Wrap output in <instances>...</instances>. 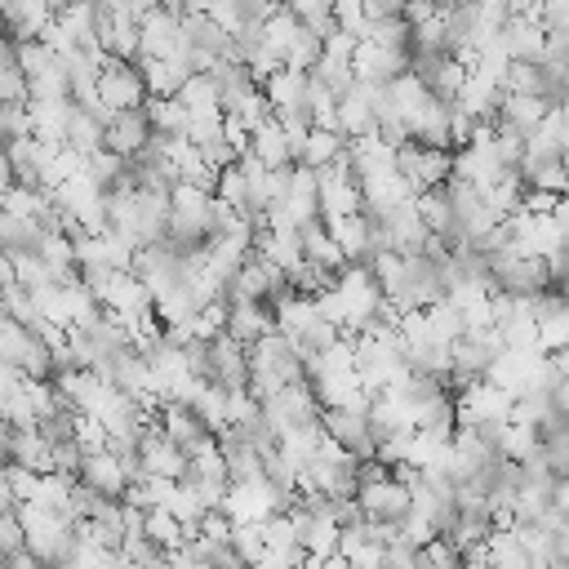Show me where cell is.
Returning <instances> with one entry per match:
<instances>
[{
	"mask_svg": "<svg viewBox=\"0 0 569 569\" xmlns=\"http://www.w3.org/2000/svg\"><path fill=\"white\" fill-rule=\"evenodd\" d=\"M493 449H498V458H507V462H525V458L538 449V427L502 422L498 436H493Z\"/></svg>",
	"mask_w": 569,
	"mask_h": 569,
	"instance_id": "35",
	"label": "cell"
},
{
	"mask_svg": "<svg viewBox=\"0 0 569 569\" xmlns=\"http://www.w3.org/2000/svg\"><path fill=\"white\" fill-rule=\"evenodd\" d=\"M0 569H44V560H36L27 547H18V551H9V556L0 560Z\"/></svg>",
	"mask_w": 569,
	"mask_h": 569,
	"instance_id": "46",
	"label": "cell"
},
{
	"mask_svg": "<svg viewBox=\"0 0 569 569\" xmlns=\"http://www.w3.org/2000/svg\"><path fill=\"white\" fill-rule=\"evenodd\" d=\"M0 213H4V187H0Z\"/></svg>",
	"mask_w": 569,
	"mask_h": 569,
	"instance_id": "54",
	"label": "cell"
},
{
	"mask_svg": "<svg viewBox=\"0 0 569 569\" xmlns=\"http://www.w3.org/2000/svg\"><path fill=\"white\" fill-rule=\"evenodd\" d=\"M18 525H22V547L36 556V560H62L71 556V525L58 516V511H44L36 502H18L13 507Z\"/></svg>",
	"mask_w": 569,
	"mask_h": 569,
	"instance_id": "2",
	"label": "cell"
},
{
	"mask_svg": "<svg viewBox=\"0 0 569 569\" xmlns=\"http://www.w3.org/2000/svg\"><path fill=\"white\" fill-rule=\"evenodd\" d=\"M173 98L187 107V116L222 111V93H218V84H213V76H209V71H191V76L178 84V93H173Z\"/></svg>",
	"mask_w": 569,
	"mask_h": 569,
	"instance_id": "30",
	"label": "cell"
},
{
	"mask_svg": "<svg viewBox=\"0 0 569 569\" xmlns=\"http://www.w3.org/2000/svg\"><path fill=\"white\" fill-rule=\"evenodd\" d=\"M400 71H409V49L356 40V49H351V76H356L360 84H387V80L400 76Z\"/></svg>",
	"mask_w": 569,
	"mask_h": 569,
	"instance_id": "13",
	"label": "cell"
},
{
	"mask_svg": "<svg viewBox=\"0 0 569 569\" xmlns=\"http://www.w3.org/2000/svg\"><path fill=\"white\" fill-rule=\"evenodd\" d=\"M409 142H422V147H449V102L431 98L422 107V116L409 124Z\"/></svg>",
	"mask_w": 569,
	"mask_h": 569,
	"instance_id": "32",
	"label": "cell"
},
{
	"mask_svg": "<svg viewBox=\"0 0 569 569\" xmlns=\"http://www.w3.org/2000/svg\"><path fill=\"white\" fill-rule=\"evenodd\" d=\"M249 156L262 160L267 169H289L293 164V147H289V133L276 116H262L253 129H249Z\"/></svg>",
	"mask_w": 569,
	"mask_h": 569,
	"instance_id": "20",
	"label": "cell"
},
{
	"mask_svg": "<svg viewBox=\"0 0 569 569\" xmlns=\"http://www.w3.org/2000/svg\"><path fill=\"white\" fill-rule=\"evenodd\" d=\"M378 89H382V84H360V80H351V84L338 93V102H333V129H338L342 138L373 133V124H378Z\"/></svg>",
	"mask_w": 569,
	"mask_h": 569,
	"instance_id": "9",
	"label": "cell"
},
{
	"mask_svg": "<svg viewBox=\"0 0 569 569\" xmlns=\"http://www.w3.org/2000/svg\"><path fill=\"white\" fill-rule=\"evenodd\" d=\"M298 240H302V258L307 262H316V267H325V271H338L347 258H342V249L329 240V231H325V222L320 218H311V222H302L298 227Z\"/></svg>",
	"mask_w": 569,
	"mask_h": 569,
	"instance_id": "28",
	"label": "cell"
},
{
	"mask_svg": "<svg viewBox=\"0 0 569 569\" xmlns=\"http://www.w3.org/2000/svg\"><path fill=\"white\" fill-rule=\"evenodd\" d=\"M9 507H18V502H13V489H9V467L0 462V511H9Z\"/></svg>",
	"mask_w": 569,
	"mask_h": 569,
	"instance_id": "47",
	"label": "cell"
},
{
	"mask_svg": "<svg viewBox=\"0 0 569 569\" xmlns=\"http://www.w3.org/2000/svg\"><path fill=\"white\" fill-rule=\"evenodd\" d=\"M342 147H347V138H342L338 129H320V124H311V129L302 133V142H298L293 164H302V169H320V164H329L333 156H342Z\"/></svg>",
	"mask_w": 569,
	"mask_h": 569,
	"instance_id": "25",
	"label": "cell"
},
{
	"mask_svg": "<svg viewBox=\"0 0 569 569\" xmlns=\"http://www.w3.org/2000/svg\"><path fill=\"white\" fill-rule=\"evenodd\" d=\"M142 538H147L156 551H173V547H182V542H187L182 525H178L164 507H147V511H142Z\"/></svg>",
	"mask_w": 569,
	"mask_h": 569,
	"instance_id": "34",
	"label": "cell"
},
{
	"mask_svg": "<svg viewBox=\"0 0 569 569\" xmlns=\"http://www.w3.org/2000/svg\"><path fill=\"white\" fill-rule=\"evenodd\" d=\"M9 436H13V427L0 418V462H9Z\"/></svg>",
	"mask_w": 569,
	"mask_h": 569,
	"instance_id": "49",
	"label": "cell"
},
{
	"mask_svg": "<svg viewBox=\"0 0 569 569\" xmlns=\"http://www.w3.org/2000/svg\"><path fill=\"white\" fill-rule=\"evenodd\" d=\"M9 182H13V164H9V151L0 142V187H9Z\"/></svg>",
	"mask_w": 569,
	"mask_h": 569,
	"instance_id": "48",
	"label": "cell"
},
{
	"mask_svg": "<svg viewBox=\"0 0 569 569\" xmlns=\"http://www.w3.org/2000/svg\"><path fill=\"white\" fill-rule=\"evenodd\" d=\"M320 431H325L338 449H347L356 462H360V458H373V449H378V440L369 436L365 409H320Z\"/></svg>",
	"mask_w": 569,
	"mask_h": 569,
	"instance_id": "11",
	"label": "cell"
},
{
	"mask_svg": "<svg viewBox=\"0 0 569 569\" xmlns=\"http://www.w3.org/2000/svg\"><path fill=\"white\" fill-rule=\"evenodd\" d=\"M507 418H511V391H502L489 378H471L453 396V427H498Z\"/></svg>",
	"mask_w": 569,
	"mask_h": 569,
	"instance_id": "3",
	"label": "cell"
},
{
	"mask_svg": "<svg viewBox=\"0 0 569 569\" xmlns=\"http://www.w3.org/2000/svg\"><path fill=\"white\" fill-rule=\"evenodd\" d=\"M458 569H489V565H485V560H462Z\"/></svg>",
	"mask_w": 569,
	"mask_h": 569,
	"instance_id": "53",
	"label": "cell"
},
{
	"mask_svg": "<svg viewBox=\"0 0 569 569\" xmlns=\"http://www.w3.org/2000/svg\"><path fill=\"white\" fill-rule=\"evenodd\" d=\"M329 4H333V0H284V9H289L298 22H307L311 31H320V36L333 27V22H329Z\"/></svg>",
	"mask_w": 569,
	"mask_h": 569,
	"instance_id": "42",
	"label": "cell"
},
{
	"mask_svg": "<svg viewBox=\"0 0 569 569\" xmlns=\"http://www.w3.org/2000/svg\"><path fill=\"white\" fill-rule=\"evenodd\" d=\"M227 547H231V551L240 556V565L249 569V565L262 556V520H231Z\"/></svg>",
	"mask_w": 569,
	"mask_h": 569,
	"instance_id": "38",
	"label": "cell"
},
{
	"mask_svg": "<svg viewBox=\"0 0 569 569\" xmlns=\"http://www.w3.org/2000/svg\"><path fill=\"white\" fill-rule=\"evenodd\" d=\"M76 480H80V485H89V489H93V493H102V498H120V493L129 489V471H124V462H120L111 449L80 453Z\"/></svg>",
	"mask_w": 569,
	"mask_h": 569,
	"instance_id": "17",
	"label": "cell"
},
{
	"mask_svg": "<svg viewBox=\"0 0 569 569\" xmlns=\"http://www.w3.org/2000/svg\"><path fill=\"white\" fill-rule=\"evenodd\" d=\"M142 116H147L151 133H160V138H182V129H187V107L178 98H147Z\"/></svg>",
	"mask_w": 569,
	"mask_h": 569,
	"instance_id": "33",
	"label": "cell"
},
{
	"mask_svg": "<svg viewBox=\"0 0 569 569\" xmlns=\"http://www.w3.org/2000/svg\"><path fill=\"white\" fill-rule=\"evenodd\" d=\"M71 111H76L71 98H27V133L49 142V147H62Z\"/></svg>",
	"mask_w": 569,
	"mask_h": 569,
	"instance_id": "16",
	"label": "cell"
},
{
	"mask_svg": "<svg viewBox=\"0 0 569 569\" xmlns=\"http://www.w3.org/2000/svg\"><path fill=\"white\" fill-rule=\"evenodd\" d=\"M0 311H4L9 320L27 325V329L40 325V311H36V298H31L27 284H4V289H0Z\"/></svg>",
	"mask_w": 569,
	"mask_h": 569,
	"instance_id": "40",
	"label": "cell"
},
{
	"mask_svg": "<svg viewBox=\"0 0 569 569\" xmlns=\"http://www.w3.org/2000/svg\"><path fill=\"white\" fill-rule=\"evenodd\" d=\"M9 462L31 467V471H53V462H49V440H44L36 427H13V436H9Z\"/></svg>",
	"mask_w": 569,
	"mask_h": 569,
	"instance_id": "31",
	"label": "cell"
},
{
	"mask_svg": "<svg viewBox=\"0 0 569 569\" xmlns=\"http://www.w3.org/2000/svg\"><path fill=\"white\" fill-rule=\"evenodd\" d=\"M507 13H538V0H507Z\"/></svg>",
	"mask_w": 569,
	"mask_h": 569,
	"instance_id": "50",
	"label": "cell"
},
{
	"mask_svg": "<svg viewBox=\"0 0 569 569\" xmlns=\"http://www.w3.org/2000/svg\"><path fill=\"white\" fill-rule=\"evenodd\" d=\"M182 138H187L191 147H204V142H213V138H222V111L187 116V129H182Z\"/></svg>",
	"mask_w": 569,
	"mask_h": 569,
	"instance_id": "43",
	"label": "cell"
},
{
	"mask_svg": "<svg viewBox=\"0 0 569 569\" xmlns=\"http://www.w3.org/2000/svg\"><path fill=\"white\" fill-rule=\"evenodd\" d=\"M133 67H138V76H142L147 98H173V93H178V84L196 71L187 58H138Z\"/></svg>",
	"mask_w": 569,
	"mask_h": 569,
	"instance_id": "22",
	"label": "cell"
},
{
	"mask_svg": "<svg viewBox=\"0 0 569 569\" xmlns=\"http://www.w3.org/2000/svg\"><path fill=\"white\" fill-rule=\"evenodd\" d=\"M356 182H360V209H365L369 218H378V213H387V209H396V204H405V200L418 196V191L400 178L396 164L365 169V173H356Z\"/></svg>",
	"mask_w": 569,
	"mask_h": 569,
	"instance_id": "10",
	"label": "cell"
},
{
	"mask_svg": "<svg viewBox=\"0 0 569 569\" xmlns=\"http://www.w3.org/2000/svg\"><path fill=\"white\" fill-rule=\"evenodd\" d=\"M18 547H22V525H18L13 507H9V511H0V556H9Z\"/></svg>",
	"mask_w": 569,
	"mask_h": 569,
	"instance_id": "45",
	"label": "cell"
},
{
	"mask_svg": "<svg viewBox=\"0 0 569 569\" xmlns=\"http://www.w3.org/2000/svg\"><path fill=\"white\" fill-rule=\"evenodd\" d=\"M138 467L142 476H160V480H182L187 476V453L182 445H173L164 431H156V422L142 431L138 440Z\"/></svg>",
	"mask_w": 569,
	"mask_h": 569,
	"instance_id": "14",
	"label": "cell"
},
{
	"mask_svg": "<svg viewBox=\"0 0 569 569\" xmlns=\"http://www.w3.org/2000/svg\"><path fill=\"white\" fill-rule=\"evenodd\" d=\"M44 204H49L44 187H31V182H9L4 187V213L9 218H40Z\"/></svg>",
	"mask_w": 569,
	"mask_h": 569,
	"instance_id": "37",
	"label": "cell"
},
{
	"mask_svg": "<svg viewBox=\"0 0 569 569\" xmlns=\"http://www.w3.org/2000/svg\"><path fill=\"white\" fill-rule=\"evenodd\" d=\"M329 22H333L338 31H347V36L360 40V31H365V22H369V9H365V0H333V4H329Z\"/></svg>",
	"mask_w": 569,
	"mask_h": 569,
	"instance_id": "41",
	"label": "cell"
},
{
	"mask_svg": "<svg viewBox=\"0 0 569 569\" xmlns=\"http://www.w3.org/2000/svg\"><path fill=\"white\" fill-rule=\"evenodd\" d=\"M187 409L200 418L204 431H213V436L227 431V387H218V382H196Z\"/></svg>",
	"mask_w": 569,
	"mask_h": 569,
	"instance_id": "26",
	"label": "cell"
},
{
	"mask_svg": "<svg viewBox=\"0 0 569 569\" xmlns=\"http://www.w3.org/2000/svg\"><path fill=\"white\" fill-rule=\"evenodd\" d=\"M360 40H373V44H391V49H409V22L400 13H369Z\"/></svg>",
	"mask_w": 569,
	"mask_h": 569,
	"instance_id": "36",
	"label": "cell"
},
{
	"mask_svg": "<svg viewBox=\"0 0 569 569\" xmlns=\"http://www.w3.org/2000/svg\"><path fill=\"white\" fill-rule=\"evenodd\" d=\"M316 316H320V311H316V298H307V293H284L280 302H271V325H276L284 338H298Z\"/></svg>",
	"mask_w": 569,
	"mask_h": 569,
	"instance_id": "29",
	"label": "cell"
},
{
	"mask_svg": "<svg viewBox=\"0 0 569 569\" xmlns=\"http://www.w3.org/2000/svg\"><path fill=\"white\" fill-rule=\"evenodd\" d=\"M0 9H4V0H0Z\"/></svg>",
	"mask_w": 569,
	"mask_h": 569,
	"instance_id": "55",
	"label": "cell"
},
{
	"mask_svg": "<svg viewBox=\"0 0 569 569\" xmlns=\"http://www.w3.org/2000/svg\"><path fill=\"white\" fill-rule=\"evenodd\" d=\"M244 365H249V382H244V387H249L258 400H267V396H276L280 387H289V382L302 378V360H298L293 342H289L280 329H267V333H258L253 342H244Z\"/></svg>",
	"mask_w": 569,
	"mask_h": 569,
	"instance_id": "1",
	"label": "cell"
},
{
	"mask_svg": "<svg viewBox=\"0 0 569 569\" xmlns=\"http://www.w3.org/2000/svg\"><path fill=\"white\" fill-rule=\"evenodd\" d=\"M93 102L111 116V111H129V107H142L147 102V89H142V76L133 62H116V58H102L98 67V80H93Z\"/></svg>",
	"mask_w": 569,
	"mask_h": 569,
	"instance_id": "5",
	"label": "cell"
},
{
	"mask_svg": "<svg viewBox=\"0 0 569 569\" xmlns=\"http://www.w3.org/2000/svg\"><path fill=\"white\" fill-rule=\"evenodd\" d=\"M502 49H507L511 62H538V53H542L538 13H507L502 18Z\"/></svg>",
	"mask_w": 569,
	"mask_h": 569,
	"instance_id": "21",
	"label": "cell"
},
{
	"mask_svg": "<svg viewBox=\"0 0 569 569\" xmlns=\"http://www.w3.org/2000/svg\"><path fill=\"white\" fill-rule=\"evenodd\" d=\"M138 58H187L191 62V49H187V36H182V18L169 13V9H147L138 18Z\"/></svg>",
	"mask_w": 569,
	"mask_h": 569,
	"instance_id": "6",
	"label": "cell"
},
{
	"mask_svg": "<svg viewBox=\"0 0 569 569\" xmlns=\"http://www.w3.org/2000/svg\"><path fill=\"white\" fill-rule=\"evenodd\" d=\"M204 356H209V373H204V382H218V387H244V382H249L244 342L218 333V338L204 342Z\"/></svg>",
	"mask_w": 569,
	"mask_h": 569,
	"instance_id": "19",
	"label": "cell"
},
{
	"mask_svg": "<svg viewBox=\"0 0 569 569\" xmlns=\"http://www.w3.org/2000/svg\"><path fill=\"white\" fill-rule=\"evenodd\" d=\"M329 240L342 249L347 262H365L373 253V218L360 209V213H342V218H320Z\"/></svg>",
	"mask_w": 569,
	"mask_h": 569,
	"instance_id": "18",
	"label": "cell"
},
{
	"mask_svg": "<svg viewBox=\"0 0 569 569\" xmlns=\"http://www.w3.org/2000/svg\"><path fill=\"white\" fill-rule=\"evenodd\" d=\"M258 413H262V422H267L271 431H284V427H302V422H316V418H320V400H316L311 382H307V378H298V382L280 387L276 396L258 400Z\"/></svg>",
	"mask_w": 569,
	"mask_h": 569,
	"instance_id": "8",
	"label": "cell"
},
{
	"mask_svg": "<svg viewBox=\"0 0 569 569\" xmlns=\"http://www.w3.org/2000/svg\"><path fill=\"white\" fill-rule=\"evenodd\" d=\"M142 569H173V565H169V560H164V551H160V556H156V560H147Z\"/></svg>",
	"mask_w": 569,
	"mask_h": 569,
	"instance_id": "52",
	"label": "cell"
},
{
	"mask_svg": "<svg viewBox=\"0 0 569 569\" xmlns=\"http://www.w3.org/2000/svg\"><path fill=\"white\" fill-rule=\"evenodd\" d=\"M147 142H151V124H147L142 107L111 111V116L102 120V147H107V151H116L120 160H133Z\"/></svg>",
	"mask_w": 569,
	"mask_h": 569,
	"instance_id": "15",
	"label": "cell"
},
{
	"mask_svg": "<svg viewBox=\"0 0 569 569\" xmlns=\"http://www.w3.org/2000/svg\"><path fill=\"white\" fill-rule=\"evenodd\" d=\"M396 169H400V178H405L413 191H431V187H445V182H449L453 156H449V147L400 142V147H396Z\"/></svg>",
	"mask_w": 569,
	"mask_h": 569,
	"instance_id": "7",
	"label": "cell"
},
{
	"mask_svg": "<svg viewBox=\"0 0 569 569\" xmlns=\"http://www.w3.org/2000/svg\"><path fill=\"white\" fill-rule=\"evenodd\" d=\"M502 93H538V98H547V76H542V67H538V62H507Z\"/></svg>",
	"mask_w": 569,
	"mask_h": 569,
	"instance_id": "39",
	"label": "cell"
},
{
	"mask_svg": "<svg viewBox=\"0 0 569 569\" xmlns=\"http://www.w3.org/2000/svg\"><path fill=\"white\" fill-rule=\"evenodd\" d=\"M0 289H4V284H0Z\"/></svg>",
	"mask_w": 569,
	"mask_h": 569,
	"instance_id": "56",
	"label": "cell"
},
{
	"mask_svg": "<svg viewBox=\"0 0 569 569\" xmlns=\"http://www.w3.org/2000/svg\"><path fill=\"white\" fill-rule=\"evenodd\" d=\"M547 107H551V102L538 98V93H502V98H498V120H493V124H507V129H516V133H529V129L542 120Z\"/></svg>",
	"mask_w": 569,
	"mask_h": 569,
	"instance_id": "24",
	"label": "cell"
},
{
	"mask_svg": "<svg viewBox=\"0 0 569 569\" xmlns=\"http://www.w3.org/2000/svg\"><path fill=\"white\" fill-rule=\"evenodd\" d=\"M9 467V489H13V502H27L31 493H36V480H40V471H31V467H18V462H4Z\"/></svg>",
	"mask_w": 569,
	"mask_h": 569,
	"instance_id": "44",
	"label": "cell"
},
{
	"mask_svg": "<svg viewBox=\"0 0 569 569\" xmlns=\"http://www.w3.org/2000/svg\"><path fill=\"white\" fill-rule=\"evenodd\" d=\"M276 329L271 325V307L267 302H249V298H227V320H222V333L236 338V342H253L258 333Z\"/></svg>",
	"mask_w": 569,
	"mask_h": 569,
	"instance_id": "23",
	"label": "cell"
},
{
	"mask_svg": "<svg viewBox=\"0 0 569 569\" xmlns=\"http://www.w3.org/2000/svg\"><path fill=\"white\" fill-rule=\"evenodd\" d=\"M44 569H80V565H76V560H71V556H62V560H49V565H44Z\"/></svg>",
	"mask_w": 569,
	"mask_h": 569,
	"instance_id": "51",
	"label": "cell"
},
{
	"mask_svg": "<svg viewBox=\"0 0 569 569\" xmlns=\"http://www.w3.org/2000/svg\"><path fill=\"white\" fill-rule=\"evenodd\" d=\"M102 120H107V111L98 102L93 107H76L71 111V124H67V147L80 151V156L98 151L102 147Z\"/></svg>",
	"mask_w": 569,
	"mask_h": 569,
	"instance_id": "27",
	"label": "cell"
},
{
	"mask_svg": "<svg viewBox=\"0 0 569 569\" xmlns=\"http://www.w3.org/2000/svg\"><path fill=\"white\" fill-rule=\"evenodd\" d=\"M293 493H280L267 476H249V480H227V493H222V516L227 520H267L276 511L289 507Z\"/></svg>",
	"mask_w": 569,
	"mask_h": 569,
	"instance_id": "4",
	"label": "cell"
},
{
	"mask_svg": "<svg viewBox=\"0 0 569 569\" xmlns=\"http://www.w3.org/2000/svg\"><path fill=\"white\" fill-rule=\"evenodd\" d=\"M351 498H356V507H360L365 520H400L409 511V485H400L391 471L378 476V480L356 485Z\"/></svg>",
	"mask_w": 569,
	"mask_h": 569,
	"instance_id": "12",
	"label": "cell"
}]
</instances>
